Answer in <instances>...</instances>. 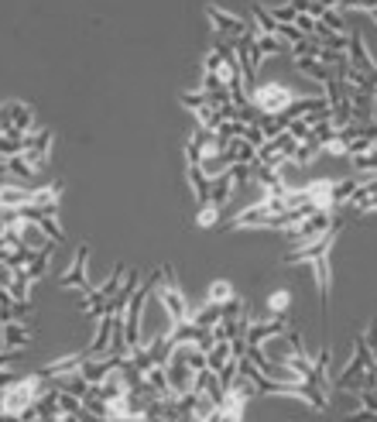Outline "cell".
I'll return each instance as SVG.
<instances>
[{
	"instance_id": "6da1fadb",
	"label": "cell",
	"mask_w": 377,
	"mask_h": 422,
	"mask_svg": "<svg viewBox=\"0 0 377 422\" xmlns=\"http://www.w3.org/2000/svg\"><path fill=\"white\" fill-rule=\"evenodd\" d=\"M45 388H49V381H45L42 374L18 378L11 388L0 391V415H14V419H21V412H25V408H31V405H35V398H38Z\"/></svg>"
},
{
	"instance_id": "7a4b0ae2",
	"label": "cell",
	"mask_w": 377,
	"mask_h": 422,
	"mask_svg": "<svg viewBox=\"0 0 377 422\" xmlns=\"http://www.w3.org/2000/svg\"><path fill=\"white\" fill-rule=\"evenodd\" d=\"M250 107L261 114V117H281L291 103H295V93L285 86V83H254L250 93H247Z\"/></svg>"
},
{
	"instance_id": "3957f363",
	"label": "cell",
	"mask_w": 377,
	"mask_h": 422,
	"mask_svg": "<svg viewBox=\"0 0 377 422\" xmlns=\"http://www.w3.org/2000/svg\"><path fill=\"white\" fill-rule=\"evenodd\" d=\"M155 299L168 309L172 323H185L189 319V299L182 295V285H179V275H175L172 265L161 268V282L155 285Z\"/></svg>"
},
{
	"instance_id": "277c9868",
	"label": "cell",
	"mask_w": 377,
	"mask_h": 422,
	"mask_svg": "<svg viewBox=\"0 0 377 422\" xmlns=\"http://www.w3.org/2000/svg\"><path fill=\"white\" fill-rule=\"evenodd\" d=\"M295 151V137L288 131H281L278 137H268L261 148H257V165H268V168H281Z\"/></svg>"
},
{
	"instance_id": "5b68a950",
	"label": "cell",
	"mask_w": 377,
	"mask_h": 422,
	"mask_svg": "<svg viewBox=\"0 0 377 422\" xmlns=\"http://www.w3.org/2000/svg\"><path fill=\"white\" fill-rule=\"evenodd\" d=\"M206 14L213 18V28H216V35H220V38L237 42V38H244V35H250V31H254V25H250V21L233 18V14H226L223 8H206Z\"/></svg>"
},
{
	"instance_id": "8992f818",
	"label": "cell",
	"mask_w": 377,
	"mask_h": 422,
	"mask_svg": "<svg viewBox=\"0 0 377 422\" xmlns=\"http://www.w3.org/2000/svg\"><path fill=\"white\" fill-rule=\"evenodd\" d=\"M339 227H343V224H336L329 234H322V237H315V241H309V244H295V248L285 254V265H295V261H312V258H322V254H329V248H333V237L339 234Z\"/></svg>"
},
{
	"instance_id": "52a82bcc",
	"label": "cell",
	"mask_w": 377,
	"mask_h": 422,
	"mask_svg": "<svg viewBox=\"0 0 377 422\" xmlns=\"http://www.w3.org/2000/svg\"><path fill=\"white\" fill-rule=\"evenodd\" d=\"M120 360L124 357H114V354H103V357H86L83 360V367H79V374L90 381V384H103L117 367H120Z\"/></svg>"
},
{
	"instance_id": "ba28073f",
	"label": "cell",
	"mask_w": 377,
	"mask_h": 422,
	"mask_svg": "<svg viewBox=\"0 0 377 422\" xmlns=\"http://www.w3.org/2000/svg\"><path fill=\"white\" fill-rule=\"evenodd\" d=\"M285 330H288V316H274V319H268V323H247L244 340H247L250 347H261V343H268L271 337H285Z\"/></svg>"
},
{
	"instance_id": "9c48e42d",
	"label": "cell",
	"mask_w": 377,
	"mask_h": 422,
	"mask_svg": "<svg viewBox=\"0 0 377 422\" xmlns=\"http://www.w3.org/2000/svg\"><path fill=\"white\" fill-rule=\"evenodd\" d=\"M86 261H90V248L83 244V248L73 254V265H69V272L62 275V289H79V292L93 289V285H90V278H86Z\"/></svg>"
},
{
	"instance_id": "30bf717a",
	"label": "cell",
	"mask_w": 377,
	"mask_h": 422,
	"mask_svg": "<svg viewBox=\"0 0 377 422\" xmlns=\"http://www.w3.org/2000/svg\"><path fill=\"white\" fill-rule=\"evenodd\" d=\"M346 59H350V66H353L356 72L377 76V66H374V59H370V52H367V45H363V38H360L356 31L350 35V49H346Z\"/></svg>"
},
{
	"instance_id": "8fae6325",
	"label": "cell",
	"mask_w": 377,
	"mask_h": 422,
	"mask_svg": "<svg viewBox=\"0 0 377 422\" xmlns=\"http://www.w3.org/2000/svg\"><path fill=\"white\" fill-rule=\"evenodd\" d=\"M271 217H274L271 206H268V202H257V206L244 209V213H240L230 227H233V230H244V227H268V230H271Z\"/></svg>"
},
{
	"instance_id": "7c38bea8",
	"label": "cell",
	"mask_w": 377,
	"mask_h": 422,
	"mask_svg": "<svg viewBox=\"0 0 377 422\" xmlns=\"http://www.w3.org/2000/svg\"><path fill=\"white\" fill-rule=\"evenodd\" d=\"M83 360H86V354H83V357H79V354H66V357H59V360H49L38 374H42V378H66V374H79Z\"/></svg>"
},
{
	"instance_id": "4fadbf2b",
	"label": "cell",
	"mask_w": 377,
	"mask_h": 422,
	"mask_svg": "<svg viewBox=\"0 0 377 422\" xmlns=\"http://www.w3.org/2000/svg\"><path fill=\"white\" fill-rule=\"evenodd\" d=\"M329 364H333V350H329V347H319V354L312 357V371H309L305 381L326 391V384H329V378H326V374H329Z\"/></svg>"
},
{
	"instance_id": "5bb4252c",
	"label": "cell",
	"mask_w": 377,
	"mask_h": 422,
	"mask_svg": "<svg viewBox=\"0 0 377 422\" xmlns=\"http://www.w3.org/2000/svg\"><path fill=\"white\" fill-rule=\"evenodd\" d=\"M281 52H291V45L278 35H254V59H268V55H281Z\"/></svg>"
},
{
	"instance_id": "9a60e30c",
	"label": "cell",
	"mask_w": 377,
	"mask_h": 422,
	"mask_svg": "<svg viewBox=\"0 0 377 422\" xmlns=\"http://www.w3.org/2000/svg\"><path fill=\"white\" fill-rule=\"evenodd\" d=\"M114 319H117V316H100V319H96V337H93L86 357H103V354H107V347H110V333H114Z\"/></svg>"
},
{
	"instance_id": "2e32d148",
	"label": "cell",
	"mask_w": 377,
	"mask_h": 422,
	"mask_svg": "<svg viewBox=\"0 0 377 422\" xmlns=\"http://www.w3.org/2000/svg\"><path fill=\"white\" fill-rule=\"evenodd\" d=\"M31 202V185H18V182H8L0 189V206L4 209H21Z\"/></svg>"
},
{
	"instance_id": "e0dca14e",
	"label": "cell",
	"mask_w": 377,
	"mask_h": 422,
	"mask_svg": "<svg viewBox=\"0 0 377 422\" xmlns=\"http://www.w3.org/2000/svg\"><path fill=\"white\" fill-rule=\"evenodd\" d=\"M189 185H192V196H196V202H199V206H203V202H209L213 179H209L199 165H189Z\"/></svg>"
},
{
	"instance_id": "ac0fdd59",
	"label": "cell",
	"mask_w": 377,
	"mask_h": 422,
	"mask_svg": "<svg viewBox=\"0 0 377 422\" xmlns=\"http://www.w3.org/2000/svg\"><path fill=\"white\" fill-rule=\"evenodd\" d=\"M220 316H223V306H213V302H203L196 313H189V319H192L199 330H206V333L220 323Z\"/></svg>"
},
{
	"instance_id": "d6986e66",
	"label": "cell",
	"mask_w": 377,
	"mask_h": 422,
	"mask_svg": "<svg viewBox=\"0 0 377 422\" xmlns=\"http://www.w3.org/2000/svg\"><path fill=\"white\" fill-rule=\"evenodd\" d=\"M319 155H322V151H319V141H312V137H309V141H295V151H291V158H288V161H291V165H298V168H305V165H312Z\"/></svg>"
},
{
	"instance_id": "ffe728a7",
	"label": "cell",
	"mask_w": 377,
	"mask_h": 422,
	"mask_svg": "<svg viewBox=\"0 0 377 422\" xmlns=\"http://www.w3.org/2000/svg\"><path fill=\"white\" fill-rule=\"evenodd\" d=\"M230 196H233V179H230V172H223V175H216V179H213V189H209V202H213L216 209H223Z\"/></svg>"
},
{
	"instance_id": "44dd1931",
	"label": "cell",
	"mask_w": 377,
	"mask_h": 422,
	"mask_svg": "<svg viewBox=\"0 0 377 422\" xmlns=\"http://www.w3.org/2000/svg\"><path fill=\"white\" fill-rule=\"evenodd\" d=\"M295 66L305 72V76H312V79H319V83H329L333 79V69L329 66H322L319 59H309V55H295Z\"/></svg>"
},
{
	"instance_id": "7402d4cb",
	"label": "cell",
	"mask_w": 377,
	"mask_h": 422,
	"mask_svg": "<svg viewBox=\"0 0 377 422\" xmlns=\"http://www.w3.org/2000/svg\"><path fill=\"white\" fill-rule=\"evenodd\" d=\"M144 350H148V357H151L158 367H165V364L172 360V350H175V343H172L168 337H161V333H158V337H155V340H151Z\"/></svg>"
},
{
	"instance_id": "603a6c76",
	"label": "cell",
	"mask_w": 377,
	"mask_h": 422,
	"mask_svg": "<svg viewBox=\"0 0 377 422\" xmlns=\"http://www.w3.org/2000/svg\"><path fill=\"white\" fill-rule=\"evenodd\" d=\"M28 330H25V323L21 319H11V323H4V347L8 350H18V347H25L28 343Z\"/></svg>"
},
{
	"instance_id": "cb8c5ba5",
	"label": "cell",
	"mask_w": 377,
	"mask_h": 422,
	"mask_svg": "<svg viewBox=\"0 0 377 422\" xmlns=\"http://www.w3.org/2000/svg\"><path fill=\"white\" fill-rule=\"evenodd\" d=\"M124 278H127V265H114V272H110V278L100 285V295L110 302L117 292H120V285H124Z\"/></svg>"
},
{
	"instance_id": "d4e9b609",
	"label": "cell",
	"mask_w": 377,
	"mask_h": 422,
	"mask_svg": "<svg viewBox=\"0 0 377 422\" xmlns=\"http://www.w3.org/2000/svg\"><path fill=\"white\" fill-rule=\"evenodd\" d=\"M230 357H233V354H230V340H216V343H213V350L206 354V367L216 374V371H220Z\"/></svg>"
},
{
	"instance_id": "484cf974",
	"label": "cell",
	"mask_w": 377,
	"mask_h": 422,
	"mask_svg": "<svg viewBox=\"0 0 377 422\" xmlns=\"http://www.w3.org/2000/svg\"><path fill=\"white\" fill-rule=\"evenodd\" d=\"M281 364H285L295 378H302V381H305V378H309V371H312V357H309V354H295V350H291V354H285V360H281Z\"/></svg>"
},
{
	"instance_id": "4316f807",
	"label": "cell",
	"mask_w": 377,
	"mask_h": 422,
	"mask_svg": "<svg viewBox=\"0 0 377 422\" xmlns=\"http://www.w3.org/2000/svg\"><path fill=\"white\" fill-rule=\"evenodd\" d=\"M350 165H353L356 175H377V144L370 151H363V155H353Z\"/></svg>"
},
{
	"instance_id": "83f0119b",
	"label": "cell",
	"mask_w": 377,
	"mask_h": 422,
	"mask_svg": "<svg viewBox=\"0 0 377 422\" xmlns=\"http://www.w3.org/2000/svg\"><path fill=\"white\" fill-rule=\"evenodd\" d=\"M356 185H360V182H356L353 175H350V179H339V182H333V206L339 209L343 202H350V199H353V192H356Z\"/></svg>"
},
{
	"instance_id": "f1b7e54d",
	"label": "cell",
	"mask_w": 377,
	"mask_h": 422,
	"mask_svg": "<svg viewBox=\"0 0 377 422\" xmlns=\"http://www.w3.org/2000/svg\"><path fill=\"white\" fill-rule=\"evenodd\" d=\"M59 196H62V185H42V189H31V206H59Z\"/></svg>"
},
{
	"instance_id": "f546056e",
	"label": "cell",
	"mask_w": 377,
	"mask_h": 422,
	"mask_svg": "<svg viewBox=\"0 0 377 422\" xmlns=\"http://www.w3.org/2000/svg\"><path fill=\"white\" fill-rule=\"evenodd\" d=\"M52 251H55V248H49V251H38V254L28 261V268H25V278H28V282H38V278H45V268H49V258H52Z\"/></svg>"
},
{
	"instance_id": "4dcf8cb0",
	"label": "cell",
	"mask_w": 377,
	"mask_h": 422,
	"mask_svg": "<svg viewBox=\"0 0 377 422\" xmlns=\"http://www.w3.org/2000/svg\"><path fill=\"white\" fill-rule=\"evenodd\" d=\"M233 295H237V292H233V285L220 278V282H213V285H209V295H206V302H213V306H226Z\"/></svg>"
},
{
	"instance_id": "1f68e13d",
	"label": "cell",
	"mask_w": 377,
	"mask_h": 422,
	"mask_svg": "<svg viewBox=\"0 0 377 422\" xmlns=\"http://www.w3.org/2000/svg\"><path fill=\"white\" fill-rule=\"evenodd\" d=\"M96 388H100V395H103L107 401H117V398H124V395H127V384L117 378V371H114L103 384H96Z\"/></svg>"
},
{
	"instance_id": "d6a6232c",
	"label": "cell",
	"mask_w": 377,
	"mask_h": 422,
	"mask_svg": "<svg viewBox=\"0 0 377 422\" xmlns=\"http://www.w3.org/2000/svg\"><path fill=\"white\" fill-rule=\"evenodd\" d=\"M319 25H322V28H329L333 35H350V31H346V21H343V14H339L336 8H326V11H322V18H319Z\"/></svg>"
},
{
	"instance_id": "836d02e7",
	"label": "cell",
	"mask_w": 377,
	"mask_h": 422,
	"mask_svg": "<svg viewBox=\"0 0 377 422\" xmlns=\"http://www.w3.org/2000/svg\"><path fill=\"white\" fill-rule=\"evenodd\" d=\"M288 306H291V292H288V289H278V292L268 295V309H271L274 316H288Z\"/></svg>"
},
{
	"instance_id": "e575fe53",
	"label": "cell",
	"mask_w": 377,
	"mask_h": 422,
	"mask_svg": "<svg viewBox=\"0 0 377 422\" xmlns=\"http://www.w3.org/2000/svg\"><path fill=\"white\" fill-rule=\"evenodd\" d=\"M182 107L192 110V114H199V110H206V107H213V103H209V96H206L203 90H189V93H182Z\"/></svg>"
},
{
	"instance_id": "d590c367",
	"label": "cell",
	"mask_w": 377,
	"mask_h": 422,
	"mask_svg": "<svg viewBox=\"0 0 377 422\" xmlns=\"http://www.w3.org/2000/svg\"><path fill=\"white\" fill-rule=\"evenodd\" d=\"M8 172H11V179H31V175H38L28 161H25V155H14V158H8Z\"/></svg>"
},
{
	"instance_id": "8d00e7d4",
	"label": "cell",
	"mask_w": 377,
	"mask_h": 422,
	"mask_svg": "<svg viewBox=\"0 0 377 422\" xmlns=\"http://www.w3.org/2000/svg\"><path fill=\"white\" fill-rule=\"evenodd\" d=\"M127 357H131V364H134L138 371H144V374H148V371L155 367V360L148 357V350H144V343H141V347H131V354H127Z\"/></svg>"
},
{
	"instance_id": "74e56055",
	"label": "cell",
	"mask_w": 377,
	"mask_h": 422,
	"mask_svg": "<svg viewBox=\"0 0 377 422\" xmlns=\"http://www.w3.org/2000/svg\"><path fill=\"white\" fill-rule=\"evenodd\" d=\"M230 179H233V189L247 185L254 179V165H230Z\"/></svg>"
},
{
	"instance_id": "f35d334b",
	"label": "cell",
	"mask_w": 377,
	"mask_h": 422,
	"mask_svg": "<svg viewBox=\"0 0 377 422\" xmlns=\"http://www.w3.org/2000/svg\"><path fill=\"white\" fill-rule=\"evenodd\" d=\"M79 408H83V398L59 391V412H66V415H79Z\"/></svg>"
},
{
	"instance_id": "ab89813d",
	"label": "cell",
	"mask_w": 377,
	"mask_h": 422,
	"mask_svg": "<svg viewBox=\"0 0 377 422\" xmlns=\"http://www.w3.org/2000/svg\"><path fill=\"white\" fill-rule=\"evenodd\" d=\"M216 217H220V209H216L213 202H203V206H199V227H213Z\"/></svg>"
},
{
	"instance_id": "60d3db41",
	"label": "cell",
	"mask_w": 377,
	"mask_h": 422,
	"mask_svg": "<svg viewBox=\"0 0 377 422\" xmlns=\"http://www.w3.org/2000/svg\"><path fill=\"white\" fill-rule=\"evenodd\" d=\"M343 422H377V412H367V408H353V412H346V419Z\"/></svg>"
},
{
	"instance_id": "b9f144b4",
	"label": "cell",
	"mask_w": 377,
	"mask_h": 422,
	"mask_svg": "<svg viewBox=\"0 0 377 422\" xmlns=\"http://www.w3.org/2000/svg\"><path fill=\"white\" fill-rule=\"evenodd\" d=\"M339 8H360V11H377V0H339Z\"/></svg>"
},
{
	"instance_id": "7bdbcfd3",
	"label": "cell",
	"mask_w": 377,
	"mask_h": 422,
	"mask_svg": "<svg viewBox=\"0 0 377 422\" xmlns=\"http://www.w3.org/2000/svg\"><path fill=\"white\" fill-rule=\"evenodd\" d=\"M363 340H367V347L374 350V357H377V319H370V326H367V333H363Z\"/></svg>"
},
{
	"instance_id": "ee69618b",
	"label": "cell",
	"mask_w": 377,
	"mask_h": 422,
	"mask_svg": "<svg viewBox=\"0 0 377 422\" xmlns=\"http://www.w3.org/2000/svg\"><path fill=\"white\" fill-rule=\"evenodd\" d=\"M18 357H21V350H8V347H4V350H0V371H4V367H11Z\"/></svg>"
},
{
	"instance_id": "f6af8a7d",
	"label": "cell",
	"mask_w": 377,
	"mask_h": 422,
	"mask_svg": "<svg viewBox=\"0 0 377 422\" xmlns=\"http://www.w3.org/2000/svg\"><path fill=\"white\" fill-rule=\"evenodd\" d=\"M18 378H21V374H14L11 367H4V371H0V391H4V388H11Z\"/></svg>"
},
{
	"instance_id": "bcb514c9",
	"label": "cell",
	"mask_w": 377,
	"mask_h": 422,
	"mask_svg": "<svg viewBox=\"0 0 377 422\" xmlns=\"http://www.w3.org/2000/svg\"><path fill=\"white\" fill-rule=\"evenodd\" d=\"M0 182H11V172H8V158H0ZM18 182V179H14Z\"/></svg>"
},
{
	"instance_id": "7dc6e473",
	"label": "cell",
	"mask_w": 377,
	"mask_h": 422,
	"mask_svg": "<svg viewBox=\"0 0 377 422\" xmlns=\"http://www.w3.org/2000/svg\"><path fill=\"white\" fill-rule=\"evenodd\" d=\"M315 4H322V8H339V0H315Z\"/></svg>"
},
{
	"instance_id": "c3c4849f",
	"label": "cell",
	"mask_w": 377,
	"mask_h": 422,
	"mask_svg": "<svg viewBox=\"0 0 377 422\" xmlns=\"http://www.w3.org/2000/svg\"><path fill=\"white\" fill-rule=\"evenodd\" d=\"M0 350H4V323H0Z\"/></svg>"
},
{
	"instance_id": "681fc988",
	"label": "cell",
	"mask_w": 377,
	"mask_h": 422,
	"mask_svg": "<svg viewBox=\"0 0 377 422\" xmlns=\"http://www.w3.org/2000/svg\"><path fill=\"white\" fill-rule=\"evenodd\" d=\"M374 391H377V388H374Z\"/></svg>"
}]
</instances>
